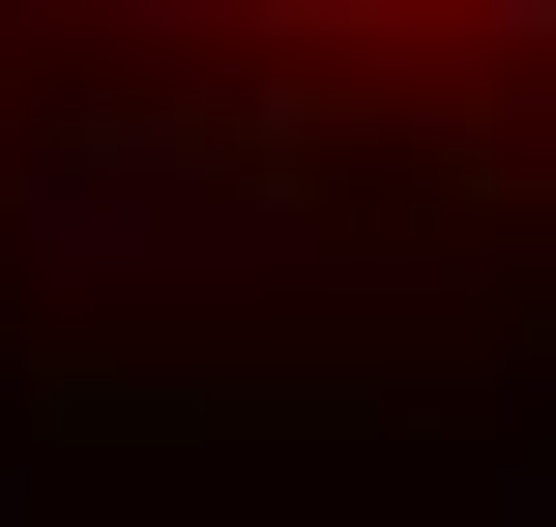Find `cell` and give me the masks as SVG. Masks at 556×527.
<instances>
[{
    "label": "cell",
    "instance_id": "cell-1",
    "mask_svg": "<svg viewBox=\"0 0 556 527\" xmlns=\"http://www.w3.org/2000/svg\"><path fill=\"white\" fill-rule=\"evenodd\" d=\"M528 527H556V469H528Z\"/></svg>",
    "mask_w": 556,
    "mask_h": 527
}]
</instances>
